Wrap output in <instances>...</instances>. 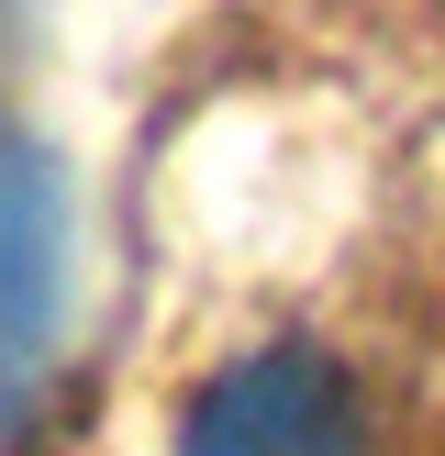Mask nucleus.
Instances as JSON below:
<instances>
[{"instance_id":"obj_1","label":"nucleus","mask_w":445,"mask_h":456,"mask_svg":"<svg viewBox=\"0 0 445 456\" xmlns=\"http://www.w3.org/2000/svg\"><path fill=\"white\" fill-rule=\"evenodd\" d=\"M178 456H356V390L334 356L267 346L234 356L178 423Z\"/></svg>"},{"instance_id":"obj_2","label":"nucleus","mask_w":445,"mask_h":456,"mask_svg":"<svg viewBox=\"0 0 445 456\" xmlns=\"http://www.w3.org/2000/svg\"><path fill=\"white\" fill-rule=\"evenodd\" d=\"M67 167L34 134H0V412L34 390L44 346L67 323Z\"/></svg>"}]
</instances>
